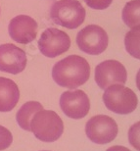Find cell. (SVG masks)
I'll use <instances>...</instances> for the list:
<instances>
[{"instance_id": "cell-1", "label": "cell", "mask_w": 140, "mask_h": 151, "mask_svg": "<svg viewBox=\"0 0 140 151\" xmlns=\"http://www.w3.org/2000/svg\"><path fill=\"white\" fill-rule=\"evenodd\" d=\"M90 76V66L83 57L70 55L53 66L52 78L60 86L74 89L83 86Z\"/></svg>"}, {"instance_id": "cell-2", "label": "cell", "mask_w": 140, "mask_h": 151, "mask_svg": "<svg viewBox=\"0 0 140 151\" xmlns=\"http://www.w3.org/2000/svg\"><path fill=\"white\" fill-rule=\"evenodd\" d=\"M30 132L39 140L53 142L62 135L64 124L56 112L42 109L33 115L30 121Z\"/></svg>"}, {"instance_id": "cell-3", "label": "cell", "mask_w": 140, "mask_h": 151, "mask_svg": "<svg viewBox=\"0 0 140 151\" xmlns=\"http://www.w3.org/2000/svg\"><path fill=\"white\" fill-rule=\"evenodd\" d=\"M50 18L58 26L78 29L85 19V9L78 0H59L50 8Z\"/></svg>"}, {"instance_id": "cell-4", "label": "cell", "mask_w": 140, "mask_h": 151, "mask_svg": "<svg viewBox=\"0 0 140 151\" xmlns=\"http://www.w3.org/2000/svg\"><path fill=\"white\" fill-rule=\"evenodd\" d=\"M105 106L114 113L126 115L133 112L138 104L137 96L123 84H112L103 94Z\"/></svg>"}, {"instance_id": "cell-5", "label": "cell", "mask_w": 140, "mask_h": 151, "mask_svg": "<svg viewBox=\"0 0 140 151\" xmlns=\"http://www.w3.org/2000/svg\"><path fill=\"white\" fill-rule=\"evenodd\" d=\"M86 135L96 144H106L113 141L118 134V125L114 119L106 115L92 117L85 125Z\"/></svg>"}, {"instance_id": "cell-6", "label": "cell", "mask_w": 140, "mask_h": 151, "mask_svg": "<svg viewBox=\"0 0 140 151\" xmlns=\"http://www.w3.org/2000/svg\"><path fill=\"white\" fill-rule=\"evenodd\" d=\"M108 35L101 27L89 25L77 35V44L83 52L89 55H99L108 46Z\"/></svg>"}, {"instance_id": "cell-7", "label": "cell", "mask_w": 140, "mask_h": 151, "mask_svg": "<svg viewBox=\"0 0 140 151\" xmlns=\"http://www.w3.org/2000/svg\"><path fill=\"white\" fill-rule=\"evenodd\" d=\"M37 44L42 55L48 58H55L69 50L71 38L61 29L49 28L41 34Z\"/></svg>"}, {"instance_id": "cell-8", "label": "cell", "mask_w": 140, "mask_h": 151, "mask_svg": "<svg viewBox=\"0 0 140 151\" xmlns=\"http://www.w3.org/2000/svg\"><path fill=\"white\" fill-rule=\"evenodd\" d=\"M60 107L66 116L72 119H83L89 112L90 101L83 90H68L60 97Z\"/></svg>"}, {"instance_id": "cell-9", "label": "cell", "mask_w": 140, "mask_h": 151, "mask_svg": "<svg viewBox=\"0 0 140 151\" xmlns=\"http://www.w3.org/2000/svg\"><path fill=\"white\" fill-rule=\"evenodd\" d=\"M127 74L124 66L116 60H107L95 68V81L102 89L112 84H124Z\"/></svg>"}, {"instance_id": "cell-10", "label": "cell", "mask_w": 140, "mask_h": 151, "mask_svg": "<svg viewBox=\"0 0 140 151\" xmlns=\"http://www.w3.org/2000/svg\"><path fill=\"white\" fill-rule=\"evenodd\" d=\"M26 52L15 44L0 45V71L12 75H18L26 69Z\"/></svg>"}, {"instance_id": "cell-11", "label": "cell", "mask_w": 140, "mask_h": 151, "mask_svg": "<svg viewBox=\"0 0 140 151\" xmlns=\"http://www.w3.org/2000/svg\"><path fill=\"white\" fill-rule=\"evenodd\" d=\"M8 32L14 41L21 44H29L36 37L37 23L28 15H19L10 21Z\"/></svg>"}, {"instance_id": "cell-12", "label": "cell", "mask_w": 140, "mask_h": 151, "mask_svg": "<svg viewBox=\"0 0 140 151\" xmlns=\"http://www.w3.org/2000/svg\"><path fill=\"white\" fill-rule=\"evenodd\" d=\"M20 90L15 81L0 77V112H10L16 107Z\"/></svg>"}, {"instance_id": "cell-13", "label": "cell", "mask_w": 140, "mask_h": 151, "mask_svg": "<svg viewBox=\"0 0 140 151\" xmlns=\"http://www.w3.org/2000/svg\"><path fill=\"white\" fill-rule=\"evenodd\" d=\"M43 109L41 103L37 101H29L20 108L16 115V120L21 128L30 132V121L36 112Z\"/></svg>"}, {"instance_id": "cell-14", "label": "cell", "mask_w": 140, "mask_h": 151, "mask_svg": "<svg viewBox=\"0 0 140 151\" xmlns=\"http://www.w3.org/2000/svg\"><path fill=\"white\" fill-rule=\"evenodd\" d=\"M123 21L129 28L140 26V0L127 2L123 9Z\"/></svg>"}, {"instance_id": "cell-15", "label": "cell", "mask_w": 140, "mask_h": 151, "mask_svg": "<svg viewBox=\"0 0 140 151\" xmlns=\"http://www.w3.org/2000/svg\"><path fill=\"white\" fill-rule=\"evenodd\" d=\"M124 45L129 55L140 60V26L133 27L126 35Z\"/></svg>"}, {"instance_id": "cell-16", "label": "cell", "mask_w": 140, "mask_h": 151, "mask_svg": "<svg viewBox=\"0 0 140 151\" xmlns=\"http://www.w3.org/2000/svg\"><path fill=\"white\" fill-rule=\"evenodd\" d=\"M129 140L130 145L140 151V122L135 123L130 127L129 131Z\"/></svg>"}, {"instance_id": "cell-17", "label": "cell", "mask_w": 140, "mask_h": 151, "mask_svg": "<svg viewBox=\"0 0 140 151\" xmlns=\"http://www.w3.org/2000/svg\"><path fill=\"white\" fill-rule=\"evenodd\" d=\"M13 142V137L8 129L0 126V151L7 149Z\"/></svg>"}, {"instance_id": "cell-18", "label": "cell", "mask_w": 140, "mask_h": 151, "mask_svg": "<svg viewBox=\"0 0 140 151\" xmlns=\"http://www.w3.org/2000/svg\"><path fill=\"white\" fill-rule=\"evenodd\" d=\"M88 7L95 10H104L112 4L113 0H83Z\"/></svg>"}, {"instance_id": "cell-19", "label": "cell", "mask_w": 140, "mask_h": 151, "mask_svg": "<svg viewBox=\"0 0 140 151\" xmlns=\"http://www.w3.org/2000/svg\"><path fill=\"white\" fill-rule=\"evenodd\" d=\"M106 151H130L129 148L124 146H120V145H116V146H112L109 149H107Z\"/></svg>"}, {"instance_id": "cell-20", "label": "cell", "mask_w": 140, "mask_h": 151, "mask_svg": "<svg viewBox=\"0 0 140 151\" xmlns=\"http://www.w3.org/2000/svg\"><path fill=\"white\" fill-rule=\"evenodd\" d=\"M136 86H137V88L140 91V69H139L137 75H136Z\"/></svg>"}]
</instances>
